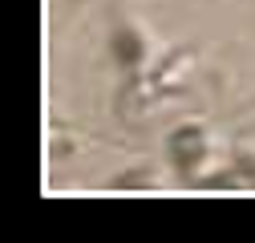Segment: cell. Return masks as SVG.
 I'll use <instances>...</instances> for the list:
<instances>
[{"label": "cell", "instance_id": "cell-1", "mask_svg": "<svg viewBox=\"0 0 255 243\" xmlns=\"http://www.w3.org/2000/svg\"><path fill=\"white\" fill-rule=\"evenodd\" d=\"M174 158H178V166H182V170H190V166L203 158V138H199L195 130L178 134V138H174Z\"/></svg>", "mask_w": 255, "mask_h": 243}, {"label": "cell", "instance_id": "cell-2", "mask_svg": "<svg viewBox=\"0 0 255 243\" xmlns=\"http://www.w3.org/2000/svg\"><path fill=\"white\" fill-rule=\"evenodd\" d=\"M114 49H118V57L126 61V65H138V57H142V41L134 33H118L114 37Z\"/></svg>", "mask_w": 255, "mask_h": 243}]
</instances>
